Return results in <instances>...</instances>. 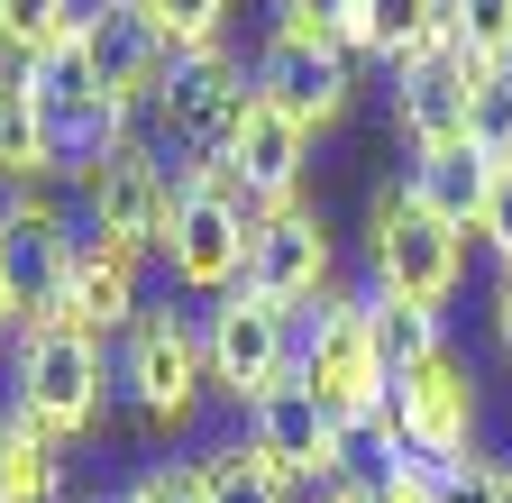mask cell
<instances>
[{"instance_id": "cell-35", "label": "cell", "mask_w": 512, "mask_h": 503, "mask_svg": "<svg viewBox=\"0 0 512 503\" xmlns=\"http://www.w3.org/2000/svg\"><path fill=\"white\" fill-rule=\"evenodd\" d=\"M311 503H375V467H357V476H339L330 494H311Z\"/></svg>"}, {"instance_id": "cell-6", "label": "cell", "mask_w": 512, "mask_h": 503, "mask_svg": "<svg viewBox=\"0 0 512 503\" xmlns=\"http://www.w3.org/2000/svg\"><path fill=\"white\" fill-rule=\"evenodd\" d=\"M110 366H119V394L138 403V421H147V430H192V412H202V394H211L202 311H183L174 293H165V302H147L138 321L119 330Z\"/></svg>"}, {"instance_id": "cell-13", "label": "cell", "mask_w": 512, "mask_h": 503, "mask_svg": "<svg viewBox=\"0 0 512 503\" xmlns=\"http://www.w3.org/2000/svg\"><path fill=\"white\" fill-rule=\"evenodd\" d=\"M247 439H256V449H266L302 494H330L339 476L366 467V449H357V439H348L330 412H320V394L302 385V375H284L275 394H256V403H247Z\"/></svg>"}, {"instance_id": "cell-31", "label": "cell", "mask_w": 512, "mask_h": 503, "mask_svg": "<svg viewBox=\"0 0 512 503\" xmlns=\"http://www.w3.org/2000/svg\"><path fill=\"white\" fill-rule=\"evenodd\" d=\"M476 238L494 247V266H512V165H485V193H476Z\"/></svg>"}, {"instance_id": "cell-3", "label": "cell", "mask_w": 512, "mask_h": 503, "mask_svg": "<svg viewBox=\"0 0 512 503\" xmlns=\"http://www.w3.org/2000/svg\"><path fill=\"white\" fill-rule=\"evenodd\" d=\"M467 247H476V229L439 220L412 183H375V202H366V293H403V302L448 311L467 284Z\"/></svg>"}, {"instance_id": "cell-15", "label": "cell", "mask_w": 512, "mask_h": 503, "mask_svg": "<svg viewBox=\"0 0 512 503\" xmlns=\"http://www.w3.org/2000/svg\"><path fill=\"white\" fill-rule=\"evenodd\" d=\"M247 293H266L284 311H311L339 293V247L320 202H284V211H256V247H247Z\"/></svg>"}, {"instance_id": "cell-24", "label": "cell", "mask_w": 512, "mask_h": 503, "mask_svg": "<svg viewBox=\"0 0 512 503\" xmlns=\"http://www.w3.org/2000/svg\"><path fill=\"white\" fill-rule=\"evenodd\" d=\"M448 55L467 74H512V0H448Z\"/></svg>"}, {"instance_id": "cell-10", "label": "cell", "mask_w": 512, "mask_h": 503, "mask_svg": "<svg viewBox=\"0 0 512 503\" xmlns=\"http://www.w3.org/2000/svg\"><path fill=\"white\" fill-rule=\"evenodd\" d=\"M74 247H83V211L64 202L55 183H19V193H0V284H10L19 321H46V311L64 302Z\"/></svg>"}, {"instance_id": "cell-25", "label": "cell", "mask_w": 512, "mask_h": 503, "mask_svg": "<svg viewBox=\"0 0 512 503\" xmlns=\"http://www.w3.org/2000/svg\"><path fill=\"white\" fill-rule=\"evenodd\" d=\"M83 0H0V65H37L74 37Z\"/></svg>"}, {"instance_id": "cell-4", "label": "cell", "mask_w": 512, "mask_h": 503, "mask_svg": "<svg viewBox=\"0 0 512 503\" xmlns=\"http://www.w3.org/2000/svg\"><path fill=\"white\" fill-rule=\"evenodd\" d=\"M302 385L320 394V412H330L357 449L366 430L394 412V357L375 348V321H366V293H330L320 311H302Z\"/></svg>"}, {"instance_id": "cell-7", "label": "cell", "mask_w": 512, "mask_h": 503, "mask_svg": "<svg viewBox=\"0 0 512 503\" xmlns=\"http://www.w3.org/2000/svg\"><path fill=\"white\" fill-rule=\"evenodd\" d=\"M247 74H256V101H275L302 138L339 129L348 101H357V55L311 19H266L247 46Z\"/></svg>"}, {"instance_id": "cell-18", "label": "cell", "mask_w": 512, "mask_h": 503, "mask_svg": "<svg viewBox=\"0 0 512 503\" xmlns=\"http://www.w3.org/2000/svg\"><path fill=\"white\" fill-rule=\"evenodd\" d=\"M138 275H147L138 257H119V247L83 238V247H74V275H64V302H55V311H64L74 330H92V339H110V348H119V330L147 311V284H138Z\"/></svg>"}, {"instance_id": "cell-17", "label": "cell", "mask_w": 512, "mask_h": 503, "mask_svg": "<svg viewBox=\"0 0 512 503\" xmlns=\"http://www.w3.org/2000/svg\"><path fill=\"white\" fill-rule=\"evenodd\" d=\"M467 83H476V74L458 65V55H430V65L394 74V129H403L412 165L467 156Z\"/></svg>"}, {"instance_id": "cell-37", "label": "cell", "mask_w": 512, "mask_h": 503, "mask_svg": "<svg viewBox=\"0 0 512 503\" xmlns=\"http://www.w3.org/2000/svg\"><path fill=\"white\" fill-rule=\"evenodd\" d=\"M101 503H119V494H101Z\"/></svg>"}, {"instance_id": "cell-12", "label": "cell", "mask_w": 512, "mask_h": 503, "mask_svg": "<svg viewBox=\"0 0 512 503\" xmlns=\"http://www.w3.org/2000/svg\"><path fill=\"white\" fill-rule=\"evenodd\" d=\"M394 430H403V458L421 467H458L476 458V430H485V385L458 348H439L430 366L394 375Z\"/></svg>"}, {"instance_id": "cell-30", "label": "cell", "mask_w": 512, "mask_h": 503, "mask_svg": "<svg viewBox=\"0 0 512 503\" xmlns=\"http://www.w3.org/2000/svg\"><path fill=\"white\" fill-rule=\"evenodd\" d=\"M503 485H512V458H458V467H439V503H503Z\"/></svg>"}, {"instance_id": "cell-14", "label": "cell", "mask_w": 512, "mask_h": 503, "mask_svg": "<svg viewBox=\"0 0 512 503\" xmlns=\"http://www.w3.org/2000/svg\"><path fill=\"white\" fill-rule=\"evenodd\" d=\"M74 55L92 65V83L147 129V101H156V83H165V65H174V37L138 10V0H83V19H74Z\"/></svg>"}, {"instance_id": "cell-28", "label": "cell", "mask_w": 512, "mask_h": 503, "mask_svg": "<svg viewBox=\"0 0 512 503\" xmlns=\"http://www.w3.org/2000/svg\"><path fill=\"white\" fill-rule=\"evenodd\" d=\"M138 10L174 37V55H192V46H229V0H138Z\"/></svg>"}, {"instance_id": "cell-11", "label": "cell", "mask_w": 512, "mask_h": 503, "mask_svg": "<svg viewBox=\"0 0 512 503\" xmlns=\"http://www.w3.org/2000/svg\"><path fill=\"white\" fill-rule=\"evenodd\" d=\"M83 238H101V247H119V257H156V238H165V211H174V156L138 129L119 156H101L83 183Z\"/></svg>"}, {"instance_id": "cell-20", "label": "cell", "mask_w": 512, "mask_h": 503, "mask_svg": "<svg viewBox=\"0 0 512 503\" xmlns=\"http://www.w3.org/2000/svg\"><path fill=\"white\" fill-rule=\"evenodd\" d=\"M366 65L412 74L430 55H448V0H366Z\"/></svg>"}, {"instance_id": "cell-23", "label": "cell", "mask_w": 512, "mask_h": 503, "mask_svg": "<svg viewBox=\"0 0 512 503\" xmlns=\"http://www.w3.org/2000/svg\"><path fill=\"white\" fill-rule=\"evenodd\" d=\"M366 321H375V348L394 357V375H412V366H430L448 348V311L403 302V293H366Z\"/></svg>"}, {"instance_id": "cell-26", "label": "cell", "mask_w": 512, "mask_h": 503, "mask_svg": "<svg viewBox=\"0 0 512 503\" xmlns=\"http://www.w3.org/2000/svg\"><path fill=\"white\" fill-rule=\"evenodd\" d=\"M403 183H412V193H421L439 220L476 229V193H485V165H476V156H430V165H412Z\"/></svg>"}, {"instance_id": "cell-34", "label": "cell", "mask_w": 512, "mask_h": 503, "mask_svg": "<svg viewBox=\"0 0 512 503\" xmlns=\"http://www.w3.org/2000/svg\"><path fill=\"white\" fill-rule=\"evenodd\" d=\"M266 19H311V28H330L339 0H266Z\"/></svg>"}, {"instance_id": "cell-21", "label": "cell", "mask_w": 512, "mask_h": 503, "mask_svg": "<svg viewBox=\"0 0 512 503\" xmlns=\"http://www.w3.org/2000/svg\"><path fill=\"white\" fill-rule=\"evenodd\" d=\"M0 503H64V449L19 403H0Z\"/></svg>"}, {"instance_id": "cell-2", "label": "cell", "mask_w": 512, "mask_h": 503, "mask_svg": "<svg viewBox=\"0 0 512 503\" xmlns=\"http://www.w3.org/2000/svg\"><path fill=\"white\" fill-rule=\"evenodd\" d=\"M247 247H256V202L220 165H183L174 174V211H165V238H156V266L174 293L192 302H220L247 284Z\"/></svg>"}, {"instance_id": "cell-22", "label": "cell", "mask_w": 512, "mask_h": 503, "mask_svg": "<svg viewBox=\"0 0 512 503\" xmlns=\"http://www.w3.org/2000/svg\"><path fill=\"white\" fill-rule=\"evenodd\" d=\"M19 183H55V156H46V129H37L28 65H0V193H19Z\"/></svg>"}, {"instance_id": "cell-27", "label": "cell", "mask_w": 512, "mask_h": 503, "mask_svg": "<svg viewBox=\"0 0 512 503\" xmlns=\"http://www.w3.org/2000/svg\"><path fill=\"white\" fill-rule=\"evenodd\" d=\"M467 156L476 165H512V74H476L467 83Z\"/></svg>"}, {"instance_id": "cell-19", "label": "cell", "mask_w": 512, "mask_h": 503, "mask_svg": "<svg viewBox=\"0 0 512 503\" xmlns=\"http://www.w3.org/2000/svg\"><path fill=\"white\" fill-rule=\"evenodd\" d=\"M192 476H202L211 503H302V485L256 449L247 430H238V439H202V449H192Z\"/></svg>"}, {"instance_id": "cell-9", "label": "cell", "mask_w": 512, "mask_h": 503, "mask_svg": "<svg viewBox=\"0 0 512 503\" xmlns=\"http://www.w3.org/2000/svg\"><path fill=\"white\" fill-rule=\"evenodd\" d=\"M28 92H37V129H46V156H55V183H83L101 156H119L128 138H138V119H128L101 83H92V65L74 55V37H64L55 55H37L28 65Z\"/></svg>"}, {"instance_id": "cell-16", "label": "cell", "mask_w": 512, "mask_h": 503, "mask_svg": "<svg viewBox=\"0 0 512 503\" xmlns=\"http://www.w3.org/2000/svg\"><path fill=\"white\" fill-rule=\"evenodd\" d=\"M302 165H311V138L293 129L275 101H247L238 138H229V156H220V174L238 183L256 211H284V202H302Z\"/></svg>"}, {"instance_id": "cell-33", "label": "cell", "mask_w": 512, "mask_h": 503, "mask_svg": "<svg viewBox=\"0 0 512 503\" xmlns=\"http://www.w3.org/2000/svg\"><path fill=\"white\" fill-rule=\"evenodd\" d=\"M485 330H494V348L512 357V266H494V302H485Z\"/></svg>"}, {"instance_id": "cell-32", "label": "cell", "mask_w": 512, "mask_h": 503, "mask_svg": "<svg viewBox=\"0 0 512 503\" xmlns=\"http://www.w3.org/2000/svg\"><path fill=\"white\" fill-rule=\"evenodd\" d=\"M375 503H439V467H421V458H384V467H375Z\"/></svg>"}, {"instance_id": "cell-1", "label": "cell", "mask_w": 512, "mask_h": 503, "mask_svg": "<svg viewBox=\"0 0 512 503\" xmlns=\"http://www.w3.org/2000/svg\"><path fill=\"white\" fill-rule=\"evenodd\" d=\"M10 394L0 403H19L55 449H83V439L110 421V394H119V366H110V339L74 330L64 311H46V321H19L10 339Z\"/></svg>"}, {"instance_id": "cell-29", "label": "cell", "mask_w": 512, "mask_h": 503, "mask_svg": "<svg viewBox=\"0 0 512 503\" xmlns=\"http://www.w3.org/2000/svg\"><path fill=\"white\" fill-rule=\"evenodd\" d=\"M119 503H211V494H202V476H192V458H156V467H138L119 485Z\"/></svg>"}, {"instance_id": "cell-36", "label": "cell", "mask_w": 512, "mask_h": 503, "mask_svg": "<svg viewBox=\"0 0 512 503\" xmlns=\"http://www.w3.org/2000/svg\"><path fill=\"white\" fill-rule=\"evenodd\" d=\"M10 339H19V302H10V284H0V357H10Z\"/></svg>"}, {"instance_id": "cell-8", "label": "cell", "mask_w": 512, "mask_h": 503, "mask_svg": "<svg viewBox=\"0 0 512 503\" xmlns=\"http://www.w3.org/2000/svg\"><path fill=\"white\" fill-rule=\"evenodd\" d=\"M202 357H211V394H229L247 412L256 394H275L302 366V311H284V302L238 284V293L202 302Z\"/></svg>"}, {"instance_id": "cell-5", "label": "cell", "mask_w": 512, "mask_h": 503, "mask_svg": "<svg viewBox=\"0 0 512 503\" xmlns=\"http://www.w3.org/2000/svg\"><path fill=\"white\" fill-rule=\"evenodd\" d=\"M247 101H256L247 55H238V46H192V55H174V65H165V83H156V101H147V129H156V147L174 156V174H183V165H220L229 138H238V119H247Z\"/></svg>"}]
</instances>
